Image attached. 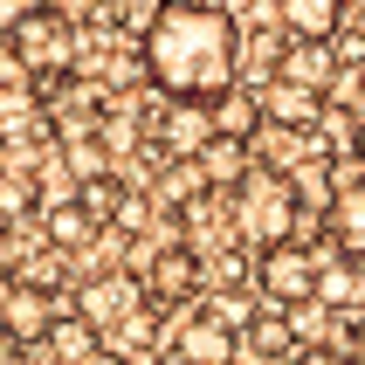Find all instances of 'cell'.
Instances as JSON below:
<instances>
[{"instance_id": "obj_1", "label": "cell", "mask_w": 365, "mask_h": 365, "mask_svg": "<svg viewBox=\"0 0 365 365\" xmlns=\"http://www.w3.org/2000/svg\"><path fill=\"white\" fill-rule=\"evenodd\" d=\"M138 76L159 97H214L242 76V21L221 0H159L138 28Z\"/></svg>"}, {"instance_id": "obj_2", "label": "cell", "mask_w": 365, "mask_h": 365, "mask_svg": "<svg viewBox=\"0 0 365 365\" xmlns=\"http://www.w3.org/2000/svg\"><path fill=\"white\" fill-rule=\"evenodd\" d=\"M227 214H235V242L242 248L297 242V227H304V200H297L289 173H276V165H248L227 186Z\"/></svg>"}, {"instance_id": "obj_3", "label": "cell", "mask_w": 365, "mask_h": 365, "mask_svg": "<svg viewBox=\"0 0 365 365\" xmlns=\"http://www.w3.org/2000/svg\"><path fill=\"white\" fill-rule=\"evenodd\" d=\"M0 41L28 62L35 83H56V76H76L83 62V35H76V14L62 0H21V14L0 28Z\"/></svg>"}, {"instance_id": "obj_4", "label": "cell", "mask_w": 365, "mask_h": 365, "mask_svg": "<svg viewBox=\"0 0 365 365\" xmlns=\"http://www.w3.org/2000/svg\"><path fill=\"white\" fill-rule=\"evenodd\" d=\"M62 297L48 283H35V276H7L0 283V331L14 338V345H48V331H56V317H62Z\"/></svg>"}, {"instance_id": "obj_5", "label": "cell", "mask_w": 365, "mask_h": 365, "mask_svg": "<svg viewBox=\"0 0 365 365\" xmlns=\"http://www.w3.org/2000/svg\"><path fill=\"white\" fill-rule=\"evenodd\" d=\"M255 297L262 304H276V310H289V304H304L310 297V283H317V248H297V242H276V248H255Z\"/></svg>"}, {"instance_id": "obj_6", "label": "cell", "mask_w": 365, "mask_h": 365, "mask_svg": "<svg viewBox=\"0 0 365 365\" xmlns=\"http://www.w3.org/2000/svg\"><path fill=\"white\" fill-rule=\"evenodd\" d=\"M138 304H145V283L131 276V269H103V276L90 269V276L76 283V304H69V310H76L83 324L103 338V331H110V324H124V317H131Z\"/></svg>"}, {"instance_id": "obj_7", "label": "cell", "mask_w": 365, "mask_h": 365, "mask_svg": "<svg viewBox=\"0 0 365 365\" xmlns=\"http://www.w3.org/2000/svg\"><path fill=\"white\" fill-rule=\"evenodd\" d=\"M324 235L345 248V255H365V165L331 186V200H324Z\"/></svg>"}, {"instance_id": "obj_8", "label": "cell", "mask_w": 365, "mask_h": 365, "mask_svg": "<svg viewBox=\"0 0 365 365\" xmlns=\"http://www.w3.org/2000/svg\"><path fill=\"white\" fill-rule=\"evenodd\" d=\"M255 103H262V118H269V124L310 131V124H317V103H324V90L289 83V76H262V83H255Z\"/></svg>"}, {"instance_id": "obj_9", "label": "cell", "mask_w": 365, "mask_h": 365, "mask_svg": "<svg viewBox=\"0 0 365 365\" xmlns=\"http://www.w3.org/2000/svg\"><path fill=\"white\" fill-rule=\"evenodd\" d=\"M235 345H242V331H227V324H214L207 310H193V317L173 331L165 351H180L186 365H235Z\"/></svg>"}, {"instance_id": "obj_10", "label": "cell", "mask_w": 365, "mask_h": 365, "mask_svg": "<svg viewBox=\"0 0 365 365\" xmlns=\"http://www.w3.org/2000/svg\"><path fill=\"white\" fill-rule=\"evenodd\" d=\"M207 118H214V131H221V138H248V131H255V124H262V103H255V83H227V90H214V97H207Z\"/></svg>"}, {"instance_id": "obj_11", "label": "cell", "mask_w": 365, "mask_h": 365, "mask_svg": "<svg viewBox=\"0 0 365 365\" xmlns=\"http://www.w3.org/2000/svg\"><path fill=\"white\" fill-rule=\"evenodd\" d=\"M41 214V235H48V248L56 255H76V248H90V235H97V221H90V207L69 193V200H56V207H35Z\"/></svg>"}, {"instance_id": "obj_12", "label": "cell", "mask_w": 365, "mask_h": 365, "mask_svg": "<svg viewBox=\"0 0 365 365\" xmlns=\"http://www.w3.org/2000/svg\"><path fill=\"white\" fill-rule=\"evenodd\" d=\"M242 145H248V165H276V173H289L297 152H304L310 138H304V131H289V124H269V118H262Z\"/></svg>"}, {"instance_id": "obj_13", "label": "cell", "mask_w": 365, "mask_h": 365, "mask_svg": "<svg viewBox=\"0 0 365 365\" xmlns=\"http://www.w3.org/2000/svg\"><path fill=\"white\" fill-rule=\"evenodd\" d=\"M276 21L289 35H338L345 28V0H276Z\"/></svg>"}, {"instance_id": "obj_14", "label": "cell", "mask_w": 365, "mask_h": 365, "mask_svg": "<svg viewBox=\"0 0 365 365\" xmlns=\"http://www.w3.org/2000/svg\"><path fill=\"white\" fill-rule=\"evenodd\" d=\"M193 304H200L207 317H214V324H227V331H242L248 317H255V310H262V297H255V289H242V283H207L200 297H193Z\"/></svg>"}, {"instance_id": "obj_15", "label": "cell", "mask_w": 365, "mask_h": 365, "mask_svg": "<svg viewBox=\"0 0 365 365\" xmlns=\"http://www.w3.org/2000/svg\"><path fill=\"white\" fill-rule=\"evenodd\" d=\"M152 173H159V180H152V200H159V207H173V214H180V207H186V200H193V193L207 186L200 159H159Z\"/></svg>"}, {"instance_id": "obj_16", "label": "cell", "mask_w": 365, "mask_h": 365, "mask_svg": "<svg viewBox=\"0 0 365 365\" xmlns=\"http://www.w3.org/2000/svg\"><path fill=\"white\" fill-rule=\"evenodd\" d=\"M193 159H200L207 186H235V180L248 173V145H242V138H221V131H214V138H207Z\"/></svg>"}, {"instance_id": "obj_17", "label": "cell", "mask_w": 365, "mask_h": 365, "mask_svg": "<svg viewBox=\"0 0 365 365\" xmlns=\"http://www.w3.org/2000/svg\"><path fill=\"white\" fill-rule=\"evenodd\" d=\"M289 365H351L345 345H331V338H310V345H297V359Z\"/></svg>"}, {"instance_id": "obj_18", "label": "cell", "mask_w": 365, "mask_h": 365, "mask_svg": "<svg viewBox=\"0 0 365 365\" xmlns=\"http://www.w3.org/2000/svg\"><path fill=\"white\" fill-rule=\"evenodd\" d=\"M0 365H28V345H14L7 331H0Z\"/></svg>"}, {"instance_id": "obj_19", "label": "cell", "mask_w": 365, "mask_h": 365, "mask_svg": "<svg viewBox=\"0 0 365 365\" xmlns=\"http://www.w3.org/2000/svg\"><path fill=\"white\" fill-rule=\"evenodd\" d=\"M345 351H351V365H365V317L351 324V345H345Z\"/></svg>"}, {"instance_id": "obj_20", "label": "cell", "mask_w": 365, "mask_h": 365, "mask_svg": "<svg viewBox=\"0 0 365 365\" xmlns=\"http://www.w3.org/2000/svg\"><path fill=\"white\" fill-rule=\"evenodd\" d=\"M145 365H186V359H180V351H152Z\"/></svg>"}, {"instance_id": "obj_21", "label": "cell", "mask_w": 365, "mask_h": 365, "mask_svg": "<svg viewBox=\"0 0 365 365\" xmlns=\"http://www.w3.org/2000/svg\"><path fill=\"white\" fill-rule=\"evenodd\" d=\"M351 83H359V103H365V62H359V69H351Z\"/></svg>"}, {"instance_id": "obj_22", "label": "cell", "mask_w": 365, "mask_h": 365, "mask_svg": "<svg viewBox=\"0 0 365 365\" xmlns=\"http://www.w3.org/2000/svg\"><path fill=\"white\" fill-rule=\"evenodd\" d=\"M359 159H365V131H359Z\"/></svg>"}]
</instances>
